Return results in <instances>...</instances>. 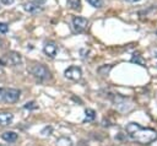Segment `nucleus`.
I'll return each instance as SVG.
<instances>
[{
    "instance_id": "13",
    "label": "nucleus",
    "mask_w": 157,
    "mask_h": 146,
    "mask_svg": "<svg viewBox=\"0 0 157 146\" xmlns=\"http://www.w3.org/2000/svg\"><path fill=\"white\" fill-rule=\"evenodd\" d=\"M131 61H132V63H136V64H139V65H141V66H145V65H146L145 59H144L141 55H139V54H134Z\"/></svg>"
},
{
    "instance_id": "9",
    "label": "nucleus",
    "mask_w": 157,
    "mask_h": 146,
    "mask_svg": "<svg viewBox=\"0 0 157 146\" xmlns=\"http://www.w3.org/2000/svg\"><path fill=\"white\" fill-rule=\"evenodd\" d=\"M12 120H13V114L7 113V112L0 113V125L6 126V125L11 124V123H12Z\"/></svg>"
},
{
    "instance_id": "20",
    "label": "nucleus",
    "mask_w": 157,
    "mask_h": 146,
    "mask_svg": "<svg viewBox=\"0 0 157 146\" xmlns=\"http://www.w3.org/2000/svg\"><path fill=\"white\" fill-rule=\"evenodd\" d=\"M126 1H129V2H137V1H140V0H126Z\"/></svg>"
},
{
    "instance_id": "3",
    "label": "nucleus",
    "mask_w": 157,
    "mask_h": 146,
    "mask_svg": "<svg viewBox=\"0 0 157 146\" xmlns=\"http://www.w3.org/2000/svg\"><path fill=\"white\" fill-rule=\"evenodd\" d=\"M31 72L34 77H37L39 80H43V81L50 79V71L42 64H34L31 67Z\"/></svg>"
},
{
    "instance_id": "14",
    "label": "nucleus",
    "mask_w": 157,
    "mask_h": 146,
    "mask_svg": "<svg viewBox=\"0 0 157 146\" xmlns=\"http://www.w3.org/2000/svg\"><path fill=\"white\" fill-rule=\"evenodd\" d=\"M87 2H88L91 6L96 7V9H99V7L103 6V0H87Z\"/></svg>"
},
{
    "instance_id": "18",
    "label": "nucleus",
    "mask_w": 157,
    "mask_h": 146,
    "mask_svg": "<svg viewBox=\"0 0 157 146\" xmlns=\"http://www.w3.org/2000/svg\"><path fill=\"white\" fill-rule=\"evenodd\" d=\"M1 2H2V4H5V5H10V4H12V2H13V0H1Z\"/></svg>"
},
{
    "instance_id": "10",
    "label": "nucleus",
    "mask_w": 157,
    "mask_h": 146,
    "mask_svg": "<svg viewBox=\"0 0 157 146\" xmlns=\"http://www.w3.org/2000/svg\"><path fill=\"white\" fill-rule=\"evenodd\" d=\"M1 137L7 142H13L17 140V134L15 131H5V133H2Z\"/></svg>"
},
{
    "instance_id": "22",
    "label": "nucleus",
    "mask_w": 157,
    "mask_h": 146,
    "mask_svg": "<svg viewBox=\"0 0 157 146\" xmlns=\"http://www.w3.org/2000/svg\"><path fill=\"white\" fill-rule=\"evenodd\" d=\"M156 56H157V55H156Z\"/></svg>"
},
{
    "instance_id": "1",
    "label": "nucleus",
    "mask_w": 157,
    "mask_h": 146,
    "mask_svg": "<svg viewBox=\"0 0 157 146\" xmlns=\"http://www.w3.org/2000/svg\"><path fill=\"white\" fill-rule=\"evenodd\" d=\"M128 135L141 145H148L157 139V131L152 128H144L137 123H129L125 128Z\"/></svg>"
},
{
    "instance_id": "5",
    "label": "nucleus",
    "mask_w": 157,
    "mask_h": 146,
    "mask_svg": "<svg viewBox=\"0 0 157 146\" xmlns=\"http://www.w3.org/2000/svg\"><path fill=\"white\" fill-rule=\"evenodd\" d=\"M64 75H65V77L69 79V80L78 81V80L81 79V76H82V71H81V69L77 67V66H70V67H67V69L65 70Z\"/></svg>"
},
{
    "instance_id": "4",
    "label": "nucleus",
    "mask_w": 157,
    "mask_h": 146,
    "mask_svg": "<svg viewBox=\"0 0 157 146\" xmlns=\"http://www.w3.org/2000/svg\"><path fill=\"white\" fill-rule=\"evenodd\" d=\"M21 92L16 88H5L2 91V101L6 103H16L20 99Z\"/></svg>"
},
{
    "instance_id": "17",
    "label": "nucleus",
    "mask_w": 157,
    "mask_h": 146,
    "mask_svg": "<svg viewBox=\"0 0 157 146\" xmlns=\"http://www.w3.org/2000/svg\"><path fill=\"white\" fill-rule=\"evenodd\" d=\"M50 133H52V128H50V126H49V128L45 126V128L42 130V134H43V135H50Z\"/></svg>"
},
{
    "instance_id": "16",
    "label": "nucleus",
    "mask_w": 157,
    "mask_h": 146,
    "mask_svg": "<svg viewBox=\"0 0 157 146\" xmlns=\"http://www.w3.org/2000/svg\"><path fill=\"white\" fill-rule=\"evenodd\" d=\"M9 31V26L4 22H0V33H6Z\"/></svg>"
},
{
    "instance_id": "11",
    "label": "nucleus",
    "mask_w": 157,
    "mask_h": 146,
    "mask_svg": "<svg viewBox=\"0 0 157 146\" xmlns=\"http://www.w3.org/2000/svg\"><path fill=\"white\" fill-rule=\"evenodd\" d=\"M94 118H96V112L91 108H87L85 110V119L83 120L85 121H92V120H94Z\"/></svg>"
},
{
    "instance_id": "12",
    "label": "nucleus",
    "mask_w": 157,
    "mask_h": 146,
    "mask_svg": "<svg viewBox=\"0 0 157 146\" xmlns=\"http://www.w3.org/2000/svg\"><path fill=\"white\" fill-rule=\"evenodd\" d=\"M67 5L70 9L75 10V11L81 10V0H67Z\"/></svg>"
},
{
    "instance_id": "21",
    "label": "nucleus",
    "mask_w": 157,
    "mask_h": 146,
    "mask_svg": "<svg viewBox=\"0 0 157 146\" xmlns=\"http://www.w3.org/2000/svg\"><path fill=\"white\" fill-rule=\"evenodd\" d=\"M156 34H157V31H156Z\"/></svg>"
},
{
    "instance_id": "8",
    "label": "nucleus",
    "mask_w": 157,
    "mask_h": 146,
    "mask_svg": "<svg viewBox=\"0 0 157 146\" xmlns=\"http://www.w3.org/2000/svg\"><path fill=\"white\" fill-rule=\"evenodd\" d=\"M43 52L49 58H54L56 55V53H58V45L54 42H48V43H45V45L43 48Z\"/></svg>"
},
{
    "instance_id": "7",
    "label": "nucleus",
    "mask_w": 157,
    "mask_h": 146,
    "mask_svg": "<svg viewBox=\"0 0 157 146\" xmlns=\"http://www.w3.org/2000/svg\"><path fill=\"white\" fill-rule=\"evenodd\" d=\"M23 9L29 13H38L42 11V6L37 1H28L23 5Z\"/></svg>"
},
{
    "instance_id": "19",
    "label": "nucleus",
    "mask_w": 157,
    "mask_h": 146,
    "mask_svg": "<svg viewBox=\"0 0 157 146\" xmlns=\"http://www.w3.org/2000/svg\"><path fill=\"white\" fill-rule=\"evenodd\" d=\"M2 91H4V88H0V102L2 101Z\"/></svg>"
},
{
    "instance_id": "6",
    "label": "nucleus",
    "mask_w": 157,
    "mask_h": 146,
    "mask_svg": "<svg viewBox=\"0 0 157 146\" xmlns=\"http://www.w3.org/2000/svg\"><path fill=\"white\" fill-rule=\"evenodd\" d=\"M88 25V21L87 18L85 17H81V16H76L72 18V28L76 31V32H82Z\"/></svg>"
},
{
    "instance_id": "15",
    "label": "nucleus",
    "mask_w": 157,
    "mask_h": 146,
    "mask_svg": "<svg viewBox=\"0 0 157 146\" xmlns=\"http://www.w3.org/2000/svg\"><path fill=\"white\" fill-rule=\"evenodd\" d=\"M23 108H26V109H37L38 108V106L36 104V102H27L25 106H23Z\"/></svg>"
},
{
    "instance_id": "2",
    "label": "nucleus",
    "mask_w": 157,
    "mask_h": 146,
    "mask_svg": "<svg viewBox=\"0 0 157 146\" xmlns=\"http://www.w3.org/2000/svg\"><path fill=\"white\" fill-rule=\"evenodd\" d=\"M22 58L16 52H9L0 56V64L4 66H16L21 63Z\"/></svg>"
}]
</instances>
